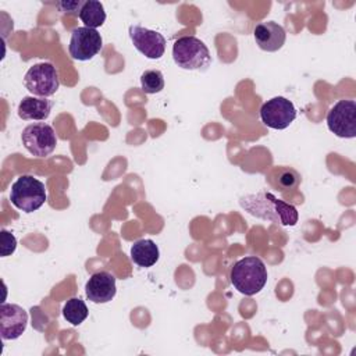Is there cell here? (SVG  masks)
<instances>
[{"label": "cell", "mask_w": 356, "mask_h": 356, "mask_svg": "<svg viewBox=\"0 0 356 356\" xmlns=\"http://www.w3.org/2000/svg\"><path fill=\"white\" fill-rule=\"evenodd\" d=\"M53 102L47 97L25 96L18 104V117L22 120L43 121L50 115Z\"/></svg>", "instance_id": "5bb4252c"}, {"label": "cell", "mask_w": 356, "mask_h": 356, "mask_svg": "<svg viewBox=\"0 0 356 356\" xmlns=\"http://www.w3.org/2000/svg\"><path fill=\"white\" fill-rule=\"evenodd\" d=\"M142 90L147 95L159 93L164 89V76L159 70H147L140 75Z\"/></svg>", "instance_id": "d6986e66"}, {"label": "cell", "mask_w": 356, "mask_h": 356, "mask_svg": "<svg viewBox=\"0 0 356 356\" xmlns=\"http://www.w3.org/2000/svg\"><path fill=\"white\" fill-rule=\"evenodd\" d=\"M253 36H254L256 44L264 51L280 50L284 46L286 39L285 29L274 21L257 24L253 29Z\"/></svg>", "instance_id": "4fadbf2b"}, {"label": "cell", "mask_w": 356, "mask_h": 356, "mask_svg": "<svg viewBox=\"0 0 356 356\" xmlns=\"http://www.w3.org/2000/svg\"><path fill=\"white\" fill-rule=\"evenodd\" d=\"M327 127L338 138L356 136V103L355 100H338L327 114Z\"/></svg>", "instance_id": "52a82bcc"}, {"label": "cell", "mask_w": 356, "mask_h": 356, "mask_svg": "<svg viewBox=\"0 0 356 356\" xmlns=\"http://www.w3.org/2000/svg\"><path fill=\"white\" fill-rule=\"evenodd\" d=\"M28 325V313L14 303L0 306V334L4 341L19 338Z\"/></svg>", "instance_id": "8fae6325"}, {"label": "cell", "mask_w": 356, "mask_h": 356, "mask_svg": "<svg viewBox=\"0 0 356 356\" xmlns=\"http://www.w3.org/2000/svg\"><path fill=\"white\" fill-rule=\"evenodd\" d=\"M229 280L238 292L252 296L264 288L267 282V268L259 257L246 256L232 266Z\"/></svg>", "instance_id": "7a4b0ae2"}, {"label": "cell", "mask_w": 356, "mask_h": 356, "mask_svg": "<svg viewBox=\"0 0 356 356\" xmlns=\"http://www.w3.org/2000/svg\"><path fill=\"white\" fill-rule=\"evenodd\" d=\"M174 63L182 70H202L210 65L211 56L207 46L195 36L178 38L172 44Z\"/></svg>", "instance_id": "3957f363"}, {"label": "cell", "mask_w": 356, "mask_h": 356, "mask_svg": "<svg viewBox=\"0 0 356 356\" xmlns=\"http://www.w3.org/2000/svg\"><path fill=\"white\" fill-rule=\"evenodd\" d=\"M24 85L33 96H53L60 86V79L56 67L51 63L33 64L32 67H29L24 76Z\"/></svg>", "instance_id": "5b68a950"}, {"label": "cell", "mask_w": 356, "mask_h": 356, "mask_svg": "<svg viewBox=\"0 0 356 356\" xmlns=\"http://www.w3.org/2000/svg\"><path fill=\"white\" fill-rule=\"evenodd\" d=\"M160 257L159 246L152 239H139L131 246V259L139 267H152Z\"/></svg>", "instance_id": "9a60e30c"}, {"label": "cell", "mask_w": 356, "mask_h": 356, "mask_svg": "<svg viewBox=\"0 0 356 356\" xmlns=\"http://www.w3.org/2000/svg\"><path fill=\"white\" fill-rule=\"evenodd\" d=\"M21 140L24 147L35 157L49 156L57 145L56 132L53 127L46 122L28 125L21 134Z\"/></svg>", "instance_id": "8992f818"}, {"label": "cell", "mask_w": 356, "mask_h": 356, "mask_svg": "<svg viewBox=\"0 0 356 356\" xmlns=\"http://www.w3.org/2000/svg\"><path fill=\"white\" fill-rule=\"evenodd\" d=\"M103 47L102 35L92 28L78 26L72 31L68 44L70 56L78 61L93 58Z\"/></svg>", "instance_id": "9c48e42d"}, {"label": "cell", "mask_w": 356, "mask_h": 356, "mask_svg": "<svg viewBox=\"0 0 356 356\" xmlns=\"http://www.w3.org/2000/svg\"><path fill=\"white\" fill-rule=\"evenodd\" d=\"M241 206L250 213L263 220H270L282 227L295 225L298 222L299 214L293 204H289L270 192H259L256 195H246L239 200Z\"/></svg>", "instance_id": "6da1fadb"}, {"label": "cell", "mask_w": 356, "mask_h": 356, "mask_svg": "<svg viewBox=\"0 0 356 356\" xmlns=\"http://www.w3.org/2000/svg\"><path fill=\"white\" fill-rule=\"evenodd\" d=\"M79 18L85 24V26L96 29L102 26L106 21V11L100 1L97 0H86L83 1L79 10Z\"/></svg>", "instance_id": "2e32d148"}, {"label": "cell", "mask_w": 356, "mask_h": 356, "mask_svg": "<svg viewBox=\"0 0 356 356\" xmlns=\"http://www.w3.org/2000/svg\"><path fill=\"white\" fill-rule=\"evenodd\" d=\"M88 314H89V310L85 302L79 298H71L63 306V316L72 325L82 324L86 320Z\"/></svg>", "instance_id": "ac0fdd59"}, {"label": "cell", "mask_w": 356, "mask_h": 356, "mask_svg": "<svg viewBox=\"0 0 356 356\" xmlns=\"http://www.w3.org/2000/svg\"><path fill=\"white\" fill-rule=\"evenodd\" d=\"M0 242H1V246H0V253L3 257L6 256H10L15 252V248H17V239L15 236L6 231V229H1L0 231Z\"/></svg>", "instance_id": "ffe728a7"}, {"label": "cell", "mask_w": 356, "mask_h": 356, "mask_svg": "<svg viewBox=\"0 0 356 356\" xmlns=\"http://www.w3.org/2000/svg\"><path fill=\"white\" fill-rule=\"evenodd\" d=\"M296 108L291 100L282 96H275L260 108V118L264 125L273 129H285L296 118Z\"/></svg>", "instance_id": "ba28073f"}, {"label": "cell", "mask_w": 356, "mask_h": 356, "mask_svg": "<svg viewBox=\"0 0 356 356\" xmlns=\"http://www.w3.org/2000/svg\"><path fill=\"white\" fill-rule=\"evenodd\" d=\"M86 298L93 303H107L117 293L115 277L108 271H97L85 285Z\"/></svg>", "instance_id": "7c38bea8"}, {"label": "cell", "mask_w": 356, "mask_h": 356, "mask_svg": "<svg viewBox=\"0 0 356 356\" xmlns=\"http://www.w3.org/2000/svg\"><path fill=\"white\" fill-rule=\"evenodd\" d=\"M128 35L135 49L147 58L157 60L165 51V38L157 31H152L140 25H131Z\"/></svg>", "instance_id": "30bf717a"}, {"label": "cell", "mask_w": 356, "mask_h": 356, "mask_svg": "<svg viewBox=\"0 0 356 356\" xmlns=\"http://www.w3.org/2000/svg\"><path fill=\"white\" fill-rule=\"evenodd\" d=\"M271 182L278 191L288 192V191H293L299 186L300 175L293 168L281 167L273 172Z\"/></svg>", "instance_id": "e0dca14e"}, {"label": "cell", "mask_w": 356, "mask_h": 356, "mask_svg": "<svg viewBox=\"0 0 356 356\" xmlns=\"http://www.w3.org/2000/svg\"><path fill=\"white\" fill-rule=\"evenodd\" d=\"M46 197L44 184L32 175L18 177L10 192L11 203L25 213H32L40 209L44 204Z\"/></svg>", "instance_id": "277c9868"}, {"label": "cell", "mask_w": 356, "mask_h": 356, "mask_svg": "<svg viewBox=\"0 0 356 356\" xmlns=\"http://www.w3.org/2000/svg\"><path fill=\"white\" fill-rule=\"evenodd\" d=\"M82 4H83V1H81V0H78V1H61V3H58V7L64 13L79 14V10H81Z\"/></svg>", "instance_id": "44dd1931"}]
</instances>
